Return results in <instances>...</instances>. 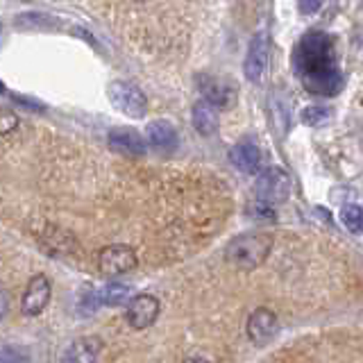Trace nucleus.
I'll list each match as a JSON object with an SVG mask.
<instances>
[{"instance_id": "f257e3e1", "label": "nucleus", "mask_w": 363, "mask_h": 363, "mask_svg": "<svg viewBox=\"0 0 363 363\" xmlns=\"http://www.w3.org/2000/svg\"><path fill=\"white\" fill-rule=\"evenodd\" d=\"M293 66L302 86L313 96H336L343 89V73L338 71L334 41L325 32H309L293 52Z\"/></svg>"}, {"instance_id": "f03ea898", "label": "nucleus", "mask_w": 363, "mask_h": 363, "mask_svg": "<svg viewBox=\"0 0 363 363\" xmlns=\"http://www.w3.org/2000/svg\"><path fill=\"white\" fill-rule=\"evenodd\" d=\"M272 236L266 232H245L234 236L225 247V261L236 270H252L268 259Z\"/></svg>"}, {"instance_id": "7ed1b4c3", "label": "nucleus", "mask_w": 363, "mask_h": 363, "mask_svg": "<svg viewBox=\"0 0 363 363\" xmlns=\"http://www.w3.org/2000/svg\"><path fill=\"white\" fill-rule=\"evenodd\" d=\"M107 96L111 100V105L118 111H123L130 118H143V113L147 109V100L143 96V91L125 79H113L107 86Z\"/></svg>"}, {"instance_id": "20e7f679", "label": "nucleus", "mask_w": 363, "mask_h": 363, "mask_svg": "<svg viewBox=\"0 0 363 363\" xmlns=\"http://www.w3.org/2000/svg\"><path fill=\"white\" fill-rule=\"evenodd\" d=\"M255 191L264 204H281L291 196V177L279 166H270L259 173Z\"/></svg>"}, {"instance_id": "39448f33", "label": "nucleus", "mask_w": 363, "mask_h": 363, "mask_svg": "<svg viewBox=\"0 0 363 363\" xmlns=\"http://www.w3.org/2000/svg\"><path fill=\"white\" fill-rule=\"evenodd\" d=\"M98 266L100 272L105 275H125L136 268V252L130 245H109L102 247L98 255Z\"/></svg>"}, {"instance_id": "423d86ee", "label": "nucleus", "mask_w": 363, "mask_h": 363, "mask_svg": "<svg viewBox=\"0 0 363 363\" xmlns=\"http://www.w3.org/2000/svg\"><path fill=\"white\" fill-rule=\"evenodd\" d=\"M198 86L202 91L204 100L213 105L216 109H227L236 102V86L225 77H211V75H200Z\"/></svg>"}, {"instance_id": "0eeeda50", "label": "nucleus", "mask_w": 363, "mask_h": 363, "mask_svg": "<svg viewBox=\"0 0 363 363\" xmlns=\"http://www.w3.org/2000/svg\"><path fill=\"white\" fill-rule=\"evenodd\" d=\"M50 281L45 275H34L30 281H28V286L26 291H23V298H21V311L34 318V315H39L45 306H48L50 302Z\"/></svg>"}, {"instance_id": "6e6552de", "label": "nucleus", "mask_w": 363, "mask_h": 363, "mask_svg": "<svg viewBox=\"0 0 363 363\" xmlns=\"http://www.w3.org/2000/svg\"><path fill=\"white\" fill-rule=\"evenodd\" d=\"M159 309H162V304L155 298V295H134V298L128 302V323L132 329H147L159 315Z\"/></svg>"}, {"instance_id": "1a4fd4ad", "label": "nucleus", "mask_w": 363, "mask_h": 363, "mask_svg": "<svg viewBox=\"0 0 363 363\" xmlns=\"http://www.w3.org/2000/svg\"><path fill=\"white\" fill-rule=\"evenodd\" d=\"M266 68H268V37L264 32H259L247 48L243 71H245V77L250 79V82H261Z\"/></svg>"}, {"instance_id": "9d476101", "label": "nucleus", "mask_w": 363, "mask_h": 363, "mask_svg": "<svg viewBox=\"0 0 363 363\" xmlns=\"http://www.w3.org/2000/svg\"><path fill=\"white\" fill-rule=\"evenodd\" d=\"M279 329V320L277 315L272 313L266 306H259V309L252 311V315L247 318V336L252 343H266L272 336L277 334Z\"/></svg>"}, {"instance_id": "9b49d317", "label": "nucleus", "mask_w": 363, "mask_h": 363, "mask_svg": "<svg viewBox=\"0 0 363 363\" xmlns=\"http://www.w3.org/2000/svg\"><path fill=\"white\" fill-rule=\"evenodd\" d=\"M109 147L113 152L128 155V157H143L145 155V141L143 136L132 128H116L109 132Z\"/></svg>"}, {"instance_id": "f8f14e48", "label": "nucleus", "mask_w": 363, "mask_h": 363, "mask_svg": "<svg viewBox=\"0 0 363 363\" xmlns=\"http://www.w3.org/2000/svg\"><path fill=\"white\" fill-rule=\"evenodd\" d=\"M102 352V340L98 336H82L71 343L66 350L64 363H96L98 354Z\"/></svg>"}, {"instance_id": "ddd939ff", "label": "nucleus", "mask_w": 363, "mask_h": 363, "mask_svg": "<svg viewBox=\"0 0 363 363\" xmlns=\"http://www.w3.org/2000/svg\"><path fill=\"white\" fill-rule=\"evenodd\" d=\"M230 159L232 164L241 170L245 175H255L259 173V166H261V152L259 147L252 141H241L236 143L232 150H230Z\"/></svg>"}, {"instance_id": "4468645a", "label": "nucleus", "mask_w": 363, "mask_h": 363, "mask_svg": "<svg viewBox=\"0 0 363 363\" xmlns=\"http://www.w3.org/2000/svg\"><path fill=\"white\" fill-rule=\"evenodd\" d=\"M145 136L150 145H155L157 150H173L177 145V132L168 121H152L147 123Z\"/></svg>"}, {"instance_id": "2eb2a0df", "label": "nucleus", "mask_w": 363, "mask_h": 363, "mask_svg": "<svg viewBox=\"0 0 363 363\" xmlns=\"http://www.w3.org/2000/svg\"><path fill=\"white\" fill-rule=\"evenodd\" d=\"M193 128L202 136H211L218 130V113H216V107L209 105L207 100H202L193 107Z\"/></svg>"}, {"instance_id": "dca6fc26", "label": "nucleus", "mask_w": 363, "mask_h": 363, "mask_svg": "<svg viewBox=\"0 0 363 363\" xmlns=\"http://www.w3.org/2000/svg\"><path fill=\"white\" fill-rule=\"evenodd\" d=\"M134 298V289L130 284H105L100 291H98V300L100 304H109V306H116V304H125Z\"/></svg>"}, {"instance_id": "f3484780", "label": "nucleus", "mask_w": 363, "mask_h": 363, "mask_svg": "<svg viewBox=\"0 0 363 363\" xmlns=\"http://www.w3.org/2000/svg\"><path fill=\"white\" fill-rule=\"evenodd\" d=\"M340 220L352 234H363V207L361 204H345L340 209Z\"/></svg>"}, {"instance_id": "a211bd4d", "label": "nucleus", "mask_w": 363, "mask_h": 363, "mask_svg": "<svg viewBox=\"0 0 363 363\" xmlns=\"http://www.w3.org/2000/svg\"><path fill=\"white\" fill-rule=\"evenodd\" d=\"M302 123L309 125V128H315V125H323L332 118V109L327 107H318V105H311V107H304L302 109Z\"/></svg>"}, {"instance_id": "6ab92c4d", "label": "nucleus", "mask_w": 363, "mask_h": 363, "mask_svg": "<svg viewBox=\"0 0 363 363\" xmlns=\"http://www.w3.org/2000/svg\"><path fill=\"white\" fill-rule=\"evenodd\" d=\"M16 128H18V118L5 109L3 116H0V132H3V136H7L9 132H16Z\"/></svg>"}, {"instance_id": "aec40b11", "label": "nucleus", "mask_w": 363, "mask_h": 363, "mask_svg": "<svg viewBox=\"0 0 363 363\" xmlns=\"http://www.w3.org/2000/svg\"><path fill=\"white\" fill-rule=\"evenodd\" d=\"M298 5H300V14L311 16V14H315L318 9H320L323 0H298Z\"/></svg>"}, {"instance_id": "412c9836", "label": "nucleus", "mask_w": 363, "mask_h": 363, "mask_svg": "<svg viewBox=\"0 0 363 363\" xmlns=\"http://www.w3.org/2000/svg\"><path fill=\"white\" fill-rule=\"evenodd\" d=\"M18 18H23V21H32L30 26H39V23H52L48 16H43V14H21Z\"/></svg>"}, {"instance_id": "4be33fe9", "label": "nucleus", "mask_w": 363, "mask_h": 363, "mask_svg": "<svg viewBox=\"0 0 363 363\" xmlns=\"http://www.w3.org/2000/svg\"><path fill=\"white\" fill-rule=\"evenodd\" d=\"M182 363H209L207 359H202V357H189V359H184Z\"/></svg>"}, {"instance_id": "5701e85b", "label": "nucleus", "mask_w": 363, "mask_h": 363, "mask_svg": "<svg viewBox=\"0 0 363 363\" xmlns=\"http://www.w3.org/2000/svg\"><path fill=\"white\" fill-rule=\"evenodd\" d=\"M21 3H32V0H21Z\"/></svg>"}, {"instance_id": "b1692460", "label": "nucleus", "mask_w": 363, "mask_h": 363, "mask_svg": "<svg viewBox=\"0 0 363 363\" xmlns=\"http://www.w3.org/2000/svg\"><path fill=\"white\" fill-rule=\"evenodd\" d=\"M139 3H141V0H139Z\"/></svg>"}]
</instances>
